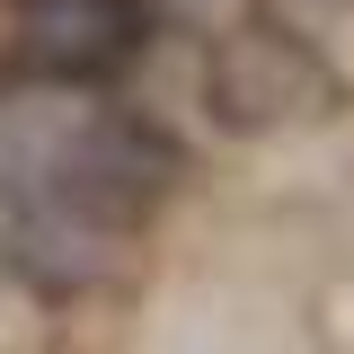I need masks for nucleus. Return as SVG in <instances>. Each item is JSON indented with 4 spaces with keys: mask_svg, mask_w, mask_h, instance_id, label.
I'll use <instances>...</instances> for the list:
<instances>
[{
    "mask_svg": "<svg viewBox=\"0 0 354 354\" xmlns=\"http://www.w3.org/2000/svg\"><path fill=\"white\" fill-rule=\"evenodd\" d=\"M186 186V142H177L151 106H97L62 133L53 169H44V195L88 213L97 230H142V221L169 213V195Z\"/></svg>",
    "mask_w": 354,
    "mask_h": 354,
    "instance_id": "obj_1",
    "label": "nucleus"
},
{
    "mask_svg": "<svg viewBox=\"0 0 354 354\" xmlns=\"http://www.w3.org/2000/svg\"><path fill=\"white\" fill-rule=\"evenodd\" d=\"M160 36V0H9V80L115 88Z\"/></svg>",
    "mask_w": 354,
    "mask_h": 354,
    "instance_id": "obj_3",
    "label": "nucleus"
},
{
    "mask_svg": "<svg viewBox=\"0 0 354 354\" xmlns=\"http://www.w3.org/2000/svg\"><path fill=\"white\" fill-rule=\"evenodd\" d=\"M328 97H337L328 53L274 9H248L204 44V115L230 142H266L283 124H310V115H328Z\"/></svg>",
    "mask_w": 354,
    "mask_h": 354,
    "instance_id": "obj_2",
    "label": "nucleus"
},
{
    "mask_svg": "<svg viewBox=\"0 0 354 354\" xmlns=\"http://www.w3.org/2000/svg\"><path fill=\"white\" fill-rule=\"evenodd\" d=\"M106 266H115V230H97L88 213L53 204V195L18 204V221H9V274H18L27 292H44V301H80V292L106 283Z\"/></svg>",
    "mask_w": 354,
    "mask_h": 354,
    "instance_id": "obj_4",
    "label": "nucleus"
}]
</instances>
